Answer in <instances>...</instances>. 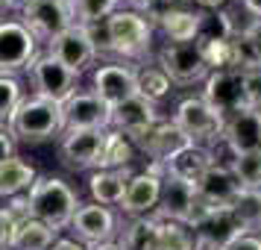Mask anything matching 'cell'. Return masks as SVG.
<instances>
[{"label":"cell","mask_w":261,"mask_h":250,"mask_svg":"<svg viewBox=\"0 0 261 250\" xmlns=\"http://www.w3.org/2000/svg\"><path fill=\"white\" fill-rule=\"evenodd\" d=\"M170 92H173V83L167 80V74L159 65H150V68H138L135 71V95L138 97L150 100V103H159Z\"/></svg>","instance_id":"28"},{"label":"cell","mask_w":261,"mask_h":250,"mask_svg":"<svg viewBox=\"0 0 261 250\" xmlns=\"http://www.w3.org/2000/svg\"><path fill=\"white\" fill-rule=\"evenodd\" d=\"M3 9H6V0H0V15H3Z\"/></svg>","instance_id":"44"},{"label":"cell","mask_w":261,"mask_h":250,"mask_svg":"<svg viewBox=\"0 0 261 250\" xmlns=\"http://www.w3.org/2000/svg\"><path fill=\"white\" fill-rule=\"evenodd\" d=\"M214 165V153L208 147H202V144H185V147H179L176 153L165 159V177L170 179H179V183H185V186H197L202 179V174Z\"/></svg>","instance_id":"20"},{"label":"cell","mask_w":261,"mask_h":250,"mask_svg":"<svg viewBox=\"0 0 261 250\" xmlns=\"http://www.w3.org/2000/svg\"><path fill=\"white\" fill-rule=\"evenodd\" d=\"M38 56V38L21 24V18H0V77L27 71Z\"/></svg>","instance_id":"5"},{"label":"cell","mask_w":261,"mask_h":250,"mask_svg":"<svg viewBox=\"0 0 261 250\" xmlns=\"http://www.w3.org/2000/svg\"><path fill=\"white\" fill-rule=\"evenodd\" d=\"M112 109L94 92H73L62 103V132L65 130H109Z\"/></svg>","instance_id":"12"},{"label":"cell","mask_w":261,"mask_h":250,"mask_svg":"<svg viewBox=\"0 0 261 250\" xmlns=\"http://www.w3.org/2000/svg\"><path fill=\"white\" fill-rule=\"evenodd\" d=\"M6 130L15 135V142L38 144L47 142V139H56V135H62V106L36 95L24 97Z\"/></svg>","instance_id":"3"},{"label":"cell","mask_w":261,"mask_h":250,"mask_svg":"<svg viewBox=\"0 0 261 250\" xmlns=\"http://www.w3.org/2000/svg\"><path fill=\"white\" fill-rule=\"evenodd\" d=\"M229 209L247 233H261V197L255 189H241L235 200L229 203Z\"/></svg>","instance_id":"29"},{"label":"cell","mask_w":261,"mask_h":250,"mask_svg":"<svg viewBox=\"0 0 261 250\" xmlns=\"http://www.w3.org/2000/svg\"><path fill=\"white\" fill-rule=\"evenodd\" d=\"M47 53L53 56V59H59L68 71L73 74H83L91 62L97 59V48L94 41H91V36H88V30L80 24L68 27L65 33H59V36L53 38V41H47Z\"/></svg>","instance_id":"14"},{"label":"cell","mask_w":261,"mask_h":250,"mask_svg":"<svg viewBox=\"0 0 261 250\" xmlns=\"http://www.w3.org/2000/svg\"><path fill=\"white\" fill-rule=\"evenodd\" d=\"M135 71L138 68H132L126 62H103V65H97L94 68V92L109 109L120 106L123 100H129L135 97Z\"/></svg>","instance_id":"15"},{"label":"cell","mask_w":261,"mask_h":250,"mask_svg":"<svg viewBox=\"0 0 261 250\" xmlns=\"http://www.w3.org/2000/svg\"><path fill=\"white\" fill-rule=\"evenodd\" d=\"M191 233H194V250H226L229 241L244 236L247 230L241 226L229 206H220V209H212Z\"/></svg>","instance_id":"16"},{"label":"cell","mask_w":261,"mask_h":250,"mask_svg":"<svg viewBox=\"0 0 261 250\" xmlns=\"http://www.w3.org/2000/svg\"><path fill=\"white\" fill-rule=\"evenodd\" d=\"M155 250H194V233L179 221L155 218Z\"/></svg>","instance_id":"30"},{"label":"cell","mask_w":261,"mask_h":250,"mask_svg":"<svg viewBox=\"0 0 261 250\" xmlns=\"http://www.w3.org/2000/svg\"><path fill=\"white\" fill-rule=\"evenodd\" d=\"M68 3H71V0H68Z\"/></svg>","instance_id":"46"},{"label":"cell","mask_w":261,"mask_h":250,"mask_svg":"<svg viewBox=\"0 0 261 250\" xmlns=\"http://www.w3.org/2000/svg\"><path fill=\"white\" fill-rule=\"evenodd\" d=\"M202 83H205V88H202L200 97L212 109H217L223 118L247 106V97H244V74L235 71V68L208 71V77Z\"/></svg>","instance_id":"13"},{"label":"cell","mask_w":261,"mask_h":250,"mask_svg":"<svg viewBox=\"0 0 261 250\" xmlns=\"http://www.w3.org/2000/svg\"><path fill=\"white\" fill-rule=\"evenodd\" d=\"M56 230H50L47 224H41L36 218L24 215L12 230V238H9V250H47L53 241H56Z\"/></svg>","instance_id":"25"},{"label":"cell","mask_w":261,"mask_h":250,"mask_svg":"<svg viewBox=\"0 0 261 250\" xmlns=\"http://www.w3.org/2000/svg\"><path fill=\"white\" fill-rule=\"evenodd\" d=\"M47 250H88L85 244H80L76 238H56Z\"/></svg>","instance_id":"40"},{"label":"cell","mask_w":261,"mask_h":250,"mask_svg":"<svg viewBox=\"0 0 261 250\" xmlns=\"http://www.w3.org/2000/svg\"><path fill=\"white\" fill-rule=\"evenodd\" d=\"M244 97H247L249 109H258L261 112V68L244 74Z\"/></svg>","instance_id":"36"},{"label":"cell","mask_w":261,"mask_h":250,"mask_svg":"<svg viewBox=\"0 0 261 250\" xmlns=\"http://www.w3.org/2000/svg\"><path fill=\"white\" fill-rule=\"evenodd\" d=\"M24 100V85L18 77H0V127H9L18 103Z\"/></svg>","instance_id":"34"},{"label":"cell","mask_w":261,"mask_h":250,"mask_svg":"<svg viewBox=\"0 0 261 250\" xmlns=\"http://www.w3.org/2000/svg\"><path fill=\"white\" fill-rule=\"evenodd\" d=\"M155 62L173 85H194L208 77V65L202 59L197 41H182V44L167 41L165 48L155 53Z\"/></svg>","instance_id":"6"},{"label":"cell","mask_w":261,"mask_h":250,"mask_svg":"<svg viewBox=\"0 0 261 250\" xmlns=\"http://www.w3.org/2000/svg\"><path fill=\"white\" fill-rule=\"evenodd\" d=\"M103 142H106V130H65L59 142V156L71 171L97 168Z\"/></svg>","instance_id":"17"},{"label":"cell","mask_w":261,"mask_h":250,"mask_svg":"<svg viewBox=\"0 0 261 250\" xmlns=\"http://www.w3.org/2000/svg\"><path fill=\"white\" fill-rule=\"evenodd\" d=\"M132 144H135V150H141L144 156H150L153 165H165V159H170L179 147H185L191 142L179 132V127L170 118H159L150 130L141 132Z\"/></svg>","instance_id":"19"},{"label":"cell","mask_w":261,"mask_h":250,"mask_svg":"<svg viewBox=\"0 0 261 250\" xmlns=\"http://www.w3.org/2000/svg\"><path fill=\"white\" fill-rule=\"evenodd\" d=\"M238 3H241V6L255 18V21H261V0H238Z\"/></svg>","instance_id":"41"},{"label":"cell","mask_w":261,"mask_h":250,"mask_svg":"<svg viewBox=\"0 0 261 250\" xmlns=\"http://www.w3.org/2000/svg\"><path fill=\"white\" fill-rule=\"evenodd\" d=\"M21 24L38 38V41H53V38L73 27V12L68 0H27L21 6Z\"/></svg>","instance_id":"8"},{"label":"cell","mask_w":261,"mask_h":250,"mask_svg":"<svg viewBox=\"0 0 261 250\" xmlns=\"http://www.w3.org/2000/svg\"><path fill=\"white\" fill-rule=\"evenodd\" d=\"M135 159V144L120 135L115 130H106V142H103V153L97 168H106V171H120V168H129Z\"/></svg>","instance_id":"27"},{"label":"cell","mask_w":261,"mask_h":250,"mask_svg":"<svg viewBox=\"0 0 261 250\" xmlns=\"http://www.w3.org/2000/svg\"><path fill=\"white\" fill-rule=\"evenodd\" d=\"M170 121L176 124L179 132L191 144H202V147H208L212 142H220V132H223V115L208 106L202 97H185V100H179L176 112H173Z\"/></svg>","instance_id":"4"},{"label":"cell","mask_w":261,"mask_h":250,"mask_svg":"<svg viewBox=\"0 0 261 250\" xmlns=\"http://www.w3.org/2000/svg\"><path fill=\"white\" fill-rule=\"evenodd\" d=\"M162 118L159 115V109L155 103L150 100H144V97H129V100H123L120 106L112 109V115H109V130L120 132V135H126L129 142H135L141 132H147L153 127L155 121Z\"/></svg>","instance_id":"18"},{"label":"cell","mask_w":261,"mask_h":250,"mask_svg":"<svg viewBox=\"0 0 261 250\" xmlns=\"http://www.w3.org/2000/svg\"><path fill=\"white\" fill-rule=\"evenodd\" d=\"M226 250H261V233H244L235 241H229Z\"/></svg>","instance_id":"37"},{"label":"cell","mask_w":261,"mask_h":250,"mask_svg":"<svg viewBox=\"0 0 261 250\" xmlns=\"http://www.w3.org/2000/svg\"><path fill=\"white\" fill-rule=\"evenodd\" d=\"M27 71H30V83L36 88V97H44L50 103H59L62 106V103L76 92L80 74L68 71V68H65L59 59H53L50 53H38Z\"/></svg>","instance_id":"7"},{"label":"cell","mask_w":261,"mask_h":250,"mask_svg":"<svg viewBox=\"0 0 261 250\" xmlns=\"http://www.w3.org/2000/svg\"><path fill=\"white\" fill-rule=\"evenodd\" d=\"M194 191H197L205 203H212V206H229V203L235 200V194L241 191V186H238V179H235V174H232L229 162H214V165L202 174L200 183L194 186Z\"/></svg>","instance_id":"21"},{"label":"cell","mask_w":261,"mask_h":250,"mask_svg":"<svg viewBox=\"0 0 261 250\" xmlns=\"http://www.w3.org/2000/svg\"><path fill=\"white\" fill-rule=\"evenodd\" d=\"M191 203H194V186H185V183H179V179L165 177L159 206H155V212L150 215V218L185 224V221H188V212H191Z\"/></svg>","instance_id":"22"},{"label":"cell","mask_w":261,"mask_h":250,"mask_svg":"<svg viewBox=\"0 0 261 250\" xmlns=\"http://www.w3.org/2000/svg\"><path fill=\"white\" fill-rule=\"evenodd\" d=\"M88 250H123V244H120L118 238H112V241H100V244H91Z\"/></svg>","instance_id":"42"},{"label":"cell","mask_w":261,"mask_h":250,"mask_svg":"<svg viewBox=\"0 0 261 250\" xmlns=\"http://www.w3.org/2000/svg\"><path fill=\"white\" fill-rule=\"evenodd\" d=\"M229 168H232V174H235L241 189H258L261 186V153L232 156Z\"/></svg>","instance_id":"33"},{"label":"cell","mask_w":261,"mask_h":250,"mask_svg":"<svg viewBox=\"0 0 261 250\" xmlns=\"http://www.w3.org/2000/svg\"><path fill=\"white\" fill-rule=\"evenodd\" d=\"M129 177H132L129 168H120V171L97 168L94 174L88 177L91 203H100V206H120L123 191H126V179H129Z\"/></svg>","instance_id":"23"},{"label":"cell","mask_w":261,"mask_h":250,"mask_svg":"<svg viewBox=\"0 0 261 250\" xmlns=\"http://www.w3.org/2000/svg\"><path fill=\"white\" fill-rule=\"evenodd\" d=\"M162 183H165V171L162 165H150L147 171H138L126 179V191H123V200H120V212L129 215V218H144V215H153L162 197Z\"/></svg>","instance_id":"9"},{"label":"cell","mask_w":261,"mask_h":250,"mask_svg":"<svg viewBox=\"0 0 261 250\" xmlns=\"http://www.w3.org/2000/svg\"><path fill=\"white\" fill-rule=\"evenodd\" d=\"M80 194L65 183L62 177H36V183L30 186L24 194V209L30 218H36L41 224H47L50 230H65L71 224L73 212L80 209Z\"/></svg>","instance_id":"2"},{"label":"cell","mask_w":261,"mask_h":250,"mask_svg":"<svg viewBox=\"0 0 261 250\" xmlns=\"http://www.w3.org/2000/svg\"><path fill=\"white\" fill-rule=\"evenodd\" d=\"M12 156H15V135L6 127H0V162H6Z\"/></svg>","instance_id":"38"},{"label":"cell","mask_w":261,"mask_h":250,"mask_svg":"<svg viewBox=\"0 0 261 250\" xmlns=\"http://www.w3.org/2000/svg\"><path fill=\"white\" fill-rule=\"evenodd\" d=\"M120 244L123 250H155V218H132L120 236Z\"/></svg>","instance_id":"32"},{"label":"cell","mask_w":261,"mask_h":250,"mask_svg":"<svg viewBox=\"0 0 261 250\" xmlns=\"http://www.w3.org/2000/svg\"><path fill=\"white\" fill-rule=\"evenodd\" d=\"M24 215H27L24 197H18L12 206L0 209V250H9V238H12V230H15V224H18Z\"/></svg>","instance_id":"35"},{"label":"cell","mask_w":261,"mask_h":250,"mask_svg":"<svg viewBox=\"0 0 261 250\" xmlns=\"http://www.w3.org/2000/svg\"><path fill=\"white\" fill-rule=\"evenodd\" d=\"M85 30H88V36L94 41L97 56L100 53H115V56H120L126 62L144 59L150 53V44H153V24L144 15L123 9V6L118 12L109 15L106 21L91 24Z\"/></svg>","instance_id":"1"},{"label":"cell","mask_w":261,"mask_h":250,"mask_svg":"<svg viewBox=\"0 0 261 250\" xmlns=\"http://www.w3.org/2000/svg\"><path fill=\"white\" fill-rule=\"evenodd\" d=\"M194 6H197V12H220V9H226L232 0H191Z\"/></svg>","instance_id":"39"},{"label":"cell","mask_w":261,"mask_h":250,"mask_svg":"<svg viewBox=\"0 0 261 250\" xmlns=\"http://www.w3.org/2000/svg\"><path fill=\"white\" fill-rule=\"evenodd\" d=\"M159 30L167 36L170 44H182V41H197L200 33V12L197 9H185V6H173L159 18Z\"/></svg>","instance_id":"24"},{"label":"cell","mask_w":261,"mask_h":250,"mask_svg":"<svg viewBox=\"0 0 261 250\" xmlns=\"http://www.w3.org/2000/svg\"><path fill=\"white\" fill-rule=\"evenodd\" d=\"M220 142L232 156H249L261 153V112L258 109H238L223 118V132Z\"/></svg>","instance_id":"10"},{"label":"cell","mask_w":261,"mask_h":250,"mask_svg":"<svg viewBox=\"0 0 261 250\" xmlns=\"http://www.w3.org/2000/svg\"><path fill=\"white\" fill-rule=\"evenodd\" d=\"M27 0H6V9H21Z\"/></svg>","instance_id":"43"},{"label":"cell","mask_w":261,"mask_h":250,"mask_svg":"<svg viewBox=\"0 0 261 250\" xmlns=\"http://www.w3.org/2000/svg\"><path fill=\"white\" fill-rule=\"evenodd\" d=\"M123 0H71V12H73V24L80 27H91L106 21L112 12H118Z\"/></svg>","instance_id":"31"},{"label":"cell","mask_w":261,"mask_h":250,"mask_svg":"<svg viewBox=\"0 0 261 250\" xmlns=\"http://www.w3.org/2000/svg\"><path fill=\"white\" fill-rule=\"evenodd\" d=\"M36 183V168L24 159H6L0 162V197H21Z\"/></svg>","instance_id":"26"},{"label":"cell","mask_w":261,"mask_h":250,"mask_svg":"<svg viewBox=\"0 0 261 250\" xmlns=\"http://www.w3.org/2000/svg\"><path fill=\"white\" fill-rule=\"evenodd\" d=\"M255 191H258V197H261V186H258V189H255Z\"/></svg>","instance_id":"45"},{"label":"cell","mask_w":261,"mask_h":250,"mask_svg":"<svg viewBox=\"0 0 261 250\" xmlns=\"http://www.w3.org/2000/svg\"><path fill=\"white\" fill-rule=\"evenodd\" d=\"M68 230L73 233V238L91 247V244H100V241H112L118 236V218L109 206H100V203H83L76 212H73Z\"/></svg>","instance_id":"11"}]
</instances>
